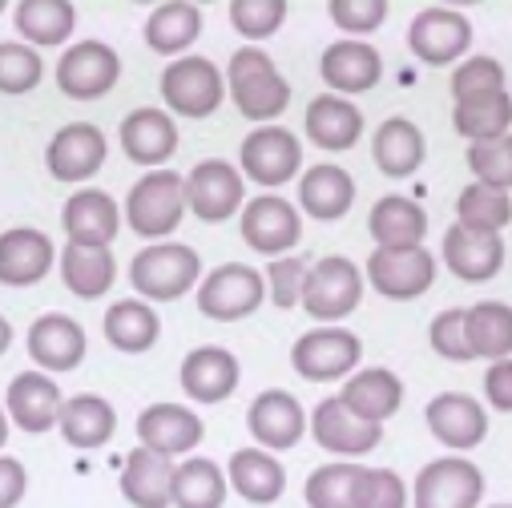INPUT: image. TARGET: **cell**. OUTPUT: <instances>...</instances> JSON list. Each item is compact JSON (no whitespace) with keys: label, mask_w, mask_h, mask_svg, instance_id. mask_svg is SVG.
<instances>
[{"label":"cell","mask_w":512,"mask_h":508,"mask_svg":"<svg viewBox=\"0 0 512 508\" xmlns=\"http://www.w3.org/2000/svg\"><path fill=\"white\" fill-rule=\"evenodd\" d=\"M109 158L105 134L93 121H69L49 138L45 146V166L57 182H89Z\"/></svg>","instance_id":"14"},{"label":"cell","mask_w":512,"mask_h":508,"mask_svg":"<svg viewBox=\"0 0 512 508\" xmlns=\"http://www.w3.org/2000/svg\"><path fill=\"white\" fill-rule=\"evenodd\" d=\"M117 279V259L109 246H61V283L77 299H101Z\"/></svg>","instance_id":"37"},{"label":"cell","mask_w":512,"mask_h":508,"mask_svg":"<svg viewBox=\"0 0 512 508\" xmlns=\"http://www.w3.org/2000/svg\"><path fill=\"white\" fill-rule=\"evenodd\" d=\"M367 230H371L379 250H412V246H424L428 214H424L420 202H412L404 194H388V198H379L371 206Z\"/></svg>","instance_id":"29"},{"label":"cell","mask_w":512,"mask_h":508,"mask_svg":"<svg viewBox=\"0 0 512 508\" xmlns=\"http://www.w3.org/2000/svg\"><path fill=\"white\" fill-rule=\"evenodd\" d=\"M424 134L420 125L408 121V117H388L375 130V142H371V158L379 166V174L388 178H412L420 166H424Z\"/></svg>","instance_id":"33"},{"label":"cell","mask_w":512,"mask_h":508,"mask_svg":"<svg viewBox=\"0 0 512 508\" xmlns=\"http://www.w3.org/2000/svg\"><path fill=\"white\" fill-rule=\"evenodd\" d=\"M359 355H363V343L355 331L315 327L299 335V343L291 347V367L295 375L311 379V384H331V379H347L359 367Z\"/></svg>","instance_id":"7"},{"label":"cell","mask_w":512,"mask_h":508,"mask_svg":"<svg viewBox=\"0 0 512 508\" xmlns=\"http://www.w3.org/2000/svg\"><path fill=\"white\" fill-rule=\"evenodd\" d=\"M363 275L351 259L343 254H327L315 267H307V283H303V311L319 323H339L347 315L359 311V299H363Z\"/></svg>","instance_id":"5"},{"label":"cell","mask_w":512,"mask_h":508,"mask_svg":"<svg viewBox=\"0 0 512 508\" xmlns=\"http://www.w3.org/2000/svg\"><path fill=\"white\" fill-rule=\"evenodd\" d=\"M355 202V182L343 166H311L299 178V210L319 218V222H339Z\"/></svg>","instance_id":"36"},{"label":"cell","mask_w":512,"mask_h":508,"mask_svg":"<svg viewBox=\"0 0 512 508\" xmlns=\"http://www.w3.org/2000/svg\"><path fill=\"white\" fill-rule=\"evenodd\" d=\"M202 9L186 5V0H170V5H158L146 21V45L162 57H186V49L202 37Z\"/></svg>","instance_id":"40"},{"label":"cell","mask_w":512,"mask_h":508,"mask_svg":"<svg viewBox=\"0 0 512 508\" xmlns=\"http://www.w3.org/2000/svg\"><path fill=\"white\" fill-rule=\"evenodd\" d=\"M121 77V57L105 41H77L57 61V89L73 101H97L113 93Z\"/></svg>","instance_id":"9"},{"label":"cell","mask_w":512,"mask_h":508,"mask_svg":"<svg viewBox=\"0 0 512 508\" xmlns=\"http://www.w3.org/2000/svg\"><path fill=\"white\" fill-rule=\"evenodd\" d=\"M327 13L343 33H351V41H359L388 21V0H331Z\"/></svg>","instance_id":"50"},{"label":"cell","mask_w":512,"mask_h":508,"mask_svg":"<svg viewBox=\"0 0 512 508\" xmlns=\"http://www.w3.org/2000/svg\"><path fill=\"white\" fill-rule=\"evenodd\" d=\"M339 400L351 416L383 428V420H392L404 404V384H400V375L388 371V367H367L359 375H347Z\"/></svg>","instance_id":"27"},{"label":"cell","mask_w":512,"mask_h":508,"mask_svg":"<svg viewBox=\"0 0 512 508\" xmlns=\"http://www.w3.org/2000/svg\"><path fill=\"white\" fill-rule=\"evenodd\" d=\"M121 150L130 162L146 166V170H162L174 154H178V125L166 109L142 105L121 117Z\"/></svg>","instance_id":"17"},{"label":"cell","mask_w":512,"mask_h":508,"mask_svg":"<svg viewBox=\"0 0 512 508\" xmlns=\"http://www.w3.org/2000/svg\"><path fill=\"white\" fill-rule=\"evenodd\" d=\"M186 210H194L202 222H226L230 214L242 210V170H234L226 158H206L198 162L186 178Z\"/></svg>","instance_id":"13"},{"label":"cell","mask_w":512,"mask_h":508,"mask_svg":"<svg viewBox=\"0 0 512 508\" xmlns=\"http://www.w3.org/2000/svg\"><path fill=\"white\" fill-rule=\"evenodd\" d=\"M61 226H65L69 242H77V246H109L121 230V210L105 190L81 186L77 194L65 198Z\"/></svg>","instance_id":"21"},{"label":"cell","mask_w":512,"mask_h":508,"mask_svg":"<svg viewBox=\"0 0 512 508\" xmlns=\"http://www.w3.org/2000/svg\"><path fill=\"white\" fill-rule=\"evenodd\" d=\"M504 89V65L496 57H464L452 73V97H476V93H496Z\"/></svg>","instance_id":"49"},{"label":"cell","mask_w":512,"mask_h":508,"mask_svg":"<svg viewBox=\"0 0 512 508\" xmlns=\"http://www.w3.org/2000/svg\"><path fill=\"white\" fill-rule=\"evenodd\" d=\"M238 379V359L226 347H194L182 359V392L202 408L230 400L238 392Z\"/></svg>","instance_id":"24"},{"label":"cell","mask_w":512,"mask_h":508,"mask_svg":"<svg viewBox=\"0 0 512 508\" xmlns=\"http://www.w3.org/2000/svg\"><path fill=\"white\" fill-rule=\"evenodd\" d=\"M226 492H230L226 472L206 456H190L174 468V488H170L174 508H222Z\"/></svg>","instance_id":"42"},{"label":"cell","mask_w":512,"mask_h":508,"mask_svg":"<svg viewBox=\"0 0 512 508\" xmlns=\"http://www.w3.org/2000/svg\"><path fill=\"white\" fill-rule=\"evenodd\" d=\"M303 238V214L279 198V194H259L254 202L242 206V242L254 254L267 259H287V250H295Z\"/></svg>","instance_id":"10"},{"label":"cell","mask_w":512,"mask_h":508,"mask_svg":"<svg viewBox=\"0 0 512 508\" xmlns=\"http://www.w3.org/2000/svg\"><path fill=\"white\" fill-rule=\"evenodd\" d=\"M45 77V61L37 49L21 45V41H0V93L21 97L29 89H37Z\"/></svg>","instance_id":"45"},{"label":"cell","mask_w":512,"mask_h":508,"mask_svg":"<svg viewBox=\"0 0 512 508\" xmlns=\"http://www.w3.org/2000/svg\"><path fill=\"white\" fill-rule=\"evenodd\" d=\"M464 339L472 359H512V307L508 303H476L464 311Z\"/></svg>","instance_id":"39"},{"label":"cell","mask_w":512,"mask_h":508,"mask_svg":"<svg viewBox=\"0 0 512 508\" xmlns=\"http://www.w3.org/2000/svg\"><path fill=\"white\" fill-rule=\"evenodd\" d=\"M61 404H65V396L57 388V379L53 375H41V371L13 375V384L5 392V416H9V424H17L29 436L53 432L57 420H61Z\"/></svg>","instance_id":"15"},{"label":"cell","mask_w":512,"mask_h":508,"mask_svg":"<svg viewBox=\"0 0 512 508\" xmlns=\"http://www.w3.org/2000/svg\"><path fill=\"white\" fill-rule=\"evenodd\" d=\"M267 299V279L246 263H222L198 283V311L214 323H238Z\"/></svg>","instance_id":"6"},{"label":"cell","mask_w":512,"mask_h":508,"mask_svg":"<svg viewBox=\"0 0 512 508\" xmlns=\"http://www.w3.org/2000/svg\"><path fill=\"white\" fill-rule=\"evenodd\" d=\"M226 484L246 500V504H275L283 492H287V468L263 452V448H238L230 456V468H226Z\"/></svg>","instance_id":"30"},{"label":"cell","mask_w":512,"mask_h":508,"mask_svg":"<svg viewBox=\"0 0 512 508\" xmlns=\"http://www.w3.org/2000/svg\"><path fill=\"white\" fill-rule=\"evenodd\" d=\"M5 440H9V416H5V408H0V448H5Z\"/></svg>","instance_id":"56"},{"label":"cell","mask_w":512,"mask_h":508,"mask_svg":"<svg viewBox=\"0 0 512 508\" xmlns=\"http://www.w3.org/2000/svg\"><path fill=\"white\" fill-rule=\"evenodd\" d=\"M424 420H428V432L456 452H468L488 436V412L464 392H440L424 408Z\"/></svg>","instance_id":"23"},{"label":"cell","mask_w":512,"mask_h":508,"mask_svg":"<svg viewBox=\"0 0 512 508\" xmlns=\"http://www.w3.org/2000/svg\"><path fill=\"white\" fill-rule=\"evenodd\" d=\"M0 13H5V0H0Z\"/></svg>","instance_id":"58"},{"label":"cell","mask_w":512,"mask_h":508,"mask_svg":"<svg viewBox=\"0 0 512 508\" xmlns=\"http://www.w3.org/2000/svg\"><path fill=\"white\" fill-rule=\"evenodd\" d=\"M101 331H105V339H109L117 351H125V355H146V351L158 343V335H162V319H158V311H154L146 299H117V303L105 311Z\"/></svg>","instance_id":"38"},{"label":"cell","mask_w":512,"mask_h":508,"mask_svg":"<svg viewBox=\"0 0 512 508\" xmlns=\"http://www.w3.org/2000/svg\"><path fill=\"white\" fill-rule=\"evenodd\" d=\"M428 343L436 355H444L452 363H472V351L464 339V311H440L428 327Z\"/></svg>","instance_id":"52"},{"label":"cell","mask_w":512,"mask_h":508,"mask_svg":"<svg viewBox=\"0 0 512 508\" xmlns=\"http://www.w3.org/2000/svg\"><path fill=\"white\" fill-rule=\"evenodd\" d=\"M287 0H234L230 5V25L246 41H267L283 29L287 21Z\"/></svg>","instance_id":"47"},{"label":"cell","mask_w":512,"mask_h":508,"mask_svg":"<svg viewBox=\"0 0 512 508\" xmlns=\"http://www.w3.org/2000/svg\"><path fill=\"white\" fill-rule=\"evenodd\" d=\"M202 279V259L198 250L186 242H154L142 246L130 263V283L142 299L154 303H174L182 295H190Z\"/></svg>","instance_id":"2"},{"label":"cell","mask_w":512,"mask_h":508,"mask_svg":"<svg viewBox=\"0 0 512 508\" xmlns=\"http://www.w3.org/2000/svg\"><path fill=\"white\" fill-rule=\"evenodd\" d=\"M238 162H242V174L250 182L287 186V182H295V174L303 166V146L287 125H259V130H250L242 138Z\"/></svg>","instance_id":"8"},{"label":"cell","mask_w":512,"mask_h":508,"mask_svg":"<svg viewBox=\"0 0 512 508\" xmlns=\"http://www.w3.org/2000/svg\"><path fill=\"white\" fill-rule=\"evenodd\" d=\"M472 45V21L456 9H424L408 29V49L424 65H452Z\"/></svg>","instance_id":"18"},{"label":"cell","mask_w":512,"mask_h":508,"mask_svg":"<svg viewBox=\"0 0 512 508\" xmlns=\"http://www.w3.org/2000/svg\"><path fill=\"white\" fill-rule=\"evenodd\" d=\"M452 125H456V134L468 138V142L504 138L508 125H512V97H508V89L460 97L456 101V113H452Z\"/></svg>","instance_id":"41"},{"label":"cell","mask_w":512,"mask_h":508,"mask_svg":"<svg viewBox=\"0 0 512 508\" xmlns=\"http://www.w3.org/2000/svg\"><path fill=\"white\" fill-rule=\"evenodd\" d=\"M492 508H512V504H492Z\"/></svg>","instance_id":"57"},{"label":"cell","mask_w":512,"mask_h":508,"mask_svg":"<svg viewBox=\"0 0 512 508\" xmlns=\"http://www.w3.org/2000/svg\"><path fill=\"white\" fill-rule=\"evenodd\" d=\"M444 263L464 283H488L504 267V242H500V234H472L464 226H448Z\"/></svg>","instance_id":"28"},{"label":"cell","mask_w":512,"mask_h":508,"mask_svg":"<svg viewBox=\"0 0 512 508\" xmlns=\"http://www.w3.org/2000/svg\"><path fill=\"white\" fill-rule=\"evenodd\" d=\"M363 279L383 299L408 303V299H420L424 291H432V283H436V259H432L424 246H412V250H379L375 246L371 259H367Z\"/></svg>","instance_id":"11"},{"label":"cell","mask_w":512,"mask_h":508,"mask_svg":"<svg viewBox=\"0 0 512 508\" xmlns=\"http://www.w3.org/2000/svg\"><path fill=\"white\" fill-rule=\"evenodd\" d=\"M246 428L250 436L259 440L263 452H287L303 440L307 432V412L303 404L283 392V388H271V392H259L246 408Z\"/></svg>","instance_id":"16"},{"label":"cell","mask_w":512,"mask_h":508,"mask_svg":"<svg viewBox=\"0 0 512 508\" xmlns=\"http://www.w3.org/2000/svg\"><path fill=\"white\" fill-rule=\"evenodd\" d=\"M408 484L392 468H359L355 480V508H404Z\"/></svg>","instance_id":"48"},{"label":"cell","mask_w":512,"mask_h":508,"mask_svg":"<svg viewBox=\"0 0 512 508\" xmlns=\"http://www.w3.org/2000/svg\"><path fill=\"white\" fill-rule=\"evenodd\" d=\"M65 444L89 452V448H101L113 440L117 432V412L105 396H93V392H81V396H69L61 404V420H57Z\"/></svg>","instance_id":"34"},{"label":"cell","mask_w":512,"mask_h":508,"mask_svg":"<svg viewBox=\"0 0 512 508\" xmlns=\"http://www.w3.org/2000/svg\"><path fill=\"white\" fill-rule=\"evenodd\" d=\"M484 496V476L472 460L460 456H440L420 468L412 504L416 508H476Z\"/></svg>","instance_id":"12"},{"label":"cell","mask_w":512,"mask_h":508,"mask_svg":"<svg viewBox=\"0 0 512 508\" xmlns=\"http://www.w3.org/2000/svg\"><path fill=\"white\" fill-rule=\"evenodd\" d=\"M13 347V323L5 319V315H0V355H5Z\"/></svg>","instance_id":"55"},{"label":"cell","mask_w":512,"mask_h":508,"mask_svg":"<svg viewBox=\"0 0 512 508\" xmlns=\"http://www.w3.org/2000/svg\"><path fill=\"white\" fill-rule=\"evenodd\" d=\"M186 214V182L174 170H150L142 182H134L130 198H125V222L138 238H166L182 226Z\"/></svg>","instance_id":"3"},{"label":"cell","mask_w":512,"mask_h":508,"mask_svg":"<svg viewBox=\"0 0 512 508\" xmlns=\"http://www.w3.org/2000/svg\"><path fill=\"white\" fill-rule=\"evenodd\" d=\"M468 170L476 174L480 186L492 190H512V134L492 138V142H472L468 146Z\"/></svg>","instance_id":"46"},{"label":"cell","mask_w":512,"mask_h":508,"mask_svg":"<svg viewBox=\"0 0 512 508\" xmlns=\"http://www.w3.org/2000/svg\"><path fill=\"white\" fill-rule=\"evenodd\" d=\"M311 436H315L319 448H327V452H339V456H367V452L379 448L383 428H379V424H367V420H359V416H351L339 396H327L323 404H315Z\"/></svg>","instance_id":"25"},{"label":"cell","mask_w":512,"mask_h":508,"mask_svg":"<svg viewBox=\"0 0 512 508\" xmlns=\"http://www.w3.org/2000/svg\"><path fill=\"white\" fill-rule=\"evenodd\" d=\"M57 263V246L45 230L13 226L0 234V287H37Z\"/></svg>","instance_id":"19"},{"label":"cell","mask_w":512,"mask_h":508,"mask_svg":"<svg viewBox=\"0 0 512 508\" xmlns=\"http://www.w3.org/2000/svg\"><path fill=\"white\" fill-rule=\"evenodd\" d=\"M307 138L319 146V150H331V154H343L359 142L363 134V113L359 105H351L347 97L339 93H319L311 105H307Z\"/></svg>","instance_id":"31"},{"label":"cell","mask_w":512,"mask_h":508,"mask_svg":"<svg viewBox=\"0 0 512 508\" xmlns=\"http://www.w3.org/2000/svg\"><path fill=\"white\" fill-rule=\"evenodd\" d=\"M319 73L339 97H355L383 81V57L367 41H335V45H327Z\"/></svg>","instance_id":"26"},{"label":"cell","mask_w":512,"mask_h":508,"mask_svg":"<svg viewBox=\"0 0 512 508\" xmlns=\"http://www.w3.org/2000/svg\"><path fill=\"white\" fill-rule=\"evenodd\" d=\"M484 396L496 412H512V359H500V363H488V375H484Z\"/></svg>","instance_id":"54"},{"label":"cell","mask_w":512,"mask_h":508,"mask_svg":"<svg viewBox=\"0 0 512 508\" xmlns=\"http://www.w3.org/2000/svg\"><path fill=\"white\" fill-rule=\"evenodd\" d=\"M267 299L279 311H291L295 303H303V283H307V263L303 259H271L267 267Z\"/></svg>","instance_id":"51"},{"label":"cell","mask_w":512,"mask_h":508,"mask_svg":"<svg viewBox=\"0 0 512 508\" xmlns=\"http://www.w3.org/2000/svg\"><path fill=\"white\" fill-rule=\"evenodd\" d=\"M206 436V424L198 412L190 408H178V404H150L142 416H138V440L142 448L174 460V456H186L202 444Z\"/></svg>","instance_id":"20"},{"label":"cell","mask_w":512,"mask_h":508,"mask_svg":"<svg viewBox=\"0 0 512 508\" xmlns=\"http://www.w3.org/2000/svg\"><path fill=\"white\" fill-rule=\"evenodd\" d=\"M355 480H359V464H323L307 476V504L311 508H355Z\"/></svg>","instance_id":"44"},{"label":"cell","mask_w":512,"mask_h":508,"mask_svg":"<svg viewBox=\"0 0 512 508\" xmlns=\"http://www.w3.org/2000/svg\"><path fill=\"white\" fill-rule=\"evenodd\" d=\"M29 359L41 367V371H53V375H61V371H73V367H81V359H85V331H81V323L77 319H69V315H61V311H49V315H41L33 327H29Z\"/></svg>","instance_id":"22"},{"label":"cell","mask_w":512,"mask_h":508,"mask_svg":"<svg viewBox=\"0 0 512 508\" xmlns=\"http://www.w3.org/2000/svg\"><path fill=\"white\" fill-rule=\"evenodd\" d=\"M512 222V198L504 190L492 186H464L456 198V226L472 230V234H500Z\"/></svg>","instance_id":"43"},{"label":"cell","mask_w":512,"mask_h":508,"mask_svg":"<svg viewBox=\"0 0 512 508\" xmlns=\"http://www.w3.org/2000/svg\"><path fill=\"white\" fill-rule=\"evenodd\" d=\"M29 492V472L21 460L0 456V508H17Z\"/></svg>","instance_id":"53"},{"label":"cell","mask_w":512,"mask_h":508,"mask_svg":"<svg viewBox=\"0 0 512 508\" xmlns=\"http://www.w3.org/2000/svg\"><path fill=\"white\" fill-rule=\"evenodd\" d=\"M162 97H166V109H174L178 117H214L218 105L226 101V77L222 69L210 61V57H174L166 69H162V81H158Z\"/></svg>","instance_id":"4"},{"label":"cell","mask_w":512,"mask_h":508,"mask_svg":"<svg viewBox=\"0 0 512 508\" xmlns=\"http://www.w3.org/2000/svg\"><path fill=\"white\" fill-rule=\"evenodd\" d=\"M174 464L150 448H134L121 468V496L134 508H174Z\"/></svg>","instance_id":"32"},{"label":"cell","mask_w":512,"mask_h":508,"mask_svg":"<svg viewBox=\"0 0 512 508\" xmlns=\"http://www.w3.org/2000/svg\"><path fill=\"white\" fill-rule=\"evenodd\" d=\"M13 25L21 33V45L57 49L77 29V9L69 0H21V5H13Z\"/></svg>","instance_id":"35"},{"label":"cell","mask_w":512,"mask_h":508,"mask_svg":"<svg viewBox=\"0 0 512 508\" xmlns=\"http://www.w3.org/2000/svg\"><path fill=\"white\" fill-rule=\"evenodd\" d=\"M226 81H230L234 109L250 121H259V125H275V117H283L287 105H291V85L275 69L271 53L254 49V45H246L230 57Z\"/></svg>","instance_id":"1"}]
</instances>
